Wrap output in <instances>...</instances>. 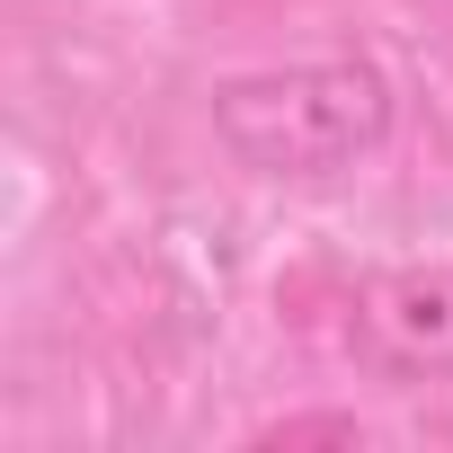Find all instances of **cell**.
Wrapping results in <instances>:
<instances>
[{
  "label": "cell",
  "mask_w": 453,
  "mask_h": 453,
  "mask_svg": "<svg viewBox=\"0 0 453 453\" xmlns=\"http://www.w3.org/2000/svg\"><path fill=\"white\" fill-rule=\"evenodd\" d=\"M213 142L250 178H338L373 160L400 125V98L382 63L365 54H320V63H276L213 89Z\"/></svg>",
  "instance_id": "1"
},
{
  "label": "cell",
  "mask_w": 453,
  "mask_h": 453,
  "mask_svg": "<svg viewBox=\"0 0 453 453\" xmlns=\"http://www.w3.org/2000/svg\"><path fill=\"white\" fill-rule=\"evenodd\" d=\"M347 347L365 373L418 391V382H453V258H400L373 267L356 285L347 311Z\"/></svg>",
  "instance_id": "2"
},
{
  "label": "cell",
  "mask_w": 453,
  "mask_h": 453,
  "mask_svg": "<svg viewBox=\"0 0 453 453\" xmlns=\"http://www.w3.org/2000/svg\"><path fill=\"white\" fill-rule=\"evenodd\" d=\"M258 444H365V426H356V418H285V426H267Z\"/></svg>",
  "instance_id": "3"
}]
</instances>
